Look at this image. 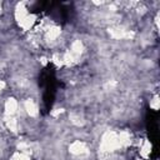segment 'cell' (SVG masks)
Here are the masks:
<instances>
[{
    "label": "cell",
    "instance_id": "obj_9",
    "mask_svg": "<svg viewBox=\"0 0 160 160\" xmlns=\"http://www.w3.org/2000/svg\"><path fill=\"white\" fill-rule=\"evenodd\" d=\"M150 106L154 110H158V108H159V98L158 96H154V99L150 101Z\"/></svg>",
    "mask_w": 160,
    "mask_h": 160
},
{
    "label": "cell",
    "instance_id": "obj_3",
    "mask_svg": "<svg viewBox=\"0 0 160 160\" xmlns=\"http://www.w3.org/2000/svg\"><path fill=\"white\" fill-rule=\"evenodd\" d=\"M18 111V101L15 99H8L5 101V114L8 116H12Z\"/></svg>",
    "mask_w": 160,
    "mask_h": 160
},
{
    "label": "cell",
    "instance_id": "obj_2",
    "mask_svg": "<svg viewBox=\"0 0 160 160\" xmlns=\"http://www.w3.org/2000/svg\"><path fill=\"white\" fill-rule=\"evenodd\" d=\"M70 152L71 154H74V155H81V154H84V152H86V145L82 142V141H80V140H76V141H74L71 145H70Z\"/></svg>",
    "mask_w": 160,
    "mask_h": 160
},
{
    "label": "cell",
    "instance_id": "obj_6",
    "mask_svg": "<svg viewBox=\"0 0 160 160\" xmlns=\"http://www.w3.org/2000/svg\"><path fill=\"white\" fill-rule=\"evenodd\" d=\"M5 124H6L8 129H10L11 131H16V129H18V121H16L15 118L9 116V118L5 120Z\"/></svg>",
    "mask_w": 160,
    "mask_h": 160
},
{
    "label": "cell",
    "instance_id": "obj_8",
    "mask_svg": "<svg viewBox=\"0 0 160 160\" xmlns=\"http://www.w3.org/2000/svg\"><path fill=\"white\" fill-rule=\"evenodd\" d=\"M11 160H30V159L25 152H16V154H14Z\"/></svg>",
    "mask_w": 160,
    "mask_h": 160
},
{
    "label": "cell",
    "instance_id": "obj_5",
    "mask_svg": "<svg viewBox=\"0 0 160 160\" xmlns=\"http://www.w3.org/2000/svg\"><path fill=\"white\" fill-rule=\"evenodd\" d=\"M60 32H61L60 28H58V26H52V28H50V29L48 30L46 36H48V39H50V40H55V39L60 35Z\"/></svg>",
    "mask_w": 160,
    "mask_h": 160
},
{
    "label": "cell",
    "instance_id": "obj_4",
    "mask_svg": "<svg viewBox=\"0 0 160 160\" xmlns=\"http://www.w3.org/2000/svg\"><path fill=\"white\" fill-rule=\"evenodd\" d=\"M24 109H25V111L28 112V115H30V116H36L38 112H39L36 104H35L32 100H30V99L24 102Z\"/></svg>",
    "mask_w": 160,
    "mask_h": 160
},
{
    "label": "cell",
    "instance_id": "obj_10",
    "mask_svg": "<svg viewBox=\"0 0 160 160\" xmlns=\"http://www.w3.org/2000/svg\"><path fill=\"white\" fill-rule=\"evenodd\" d=\"M5 88V82L2 81V80H0V92H1V90Z\"/></svg>",
    "mask_w": 160,
    "mask_h": 160
},
{
    "label": "cell",
    "instance_id": "obj_1",
    "mask_svg": "<svg viewBox=\"0 0 160 160\" xmlns=\"http://www.w3.org/2000/svg\"><path fill=\"white\" fill-rule=\"evenodd\" d=\"M119 148H121V145H120V141H119L116 132L108 131L102 135L101 142H100V150L102 152H110V151H114Z\"/></svg>",
    "mask_w": 160,
    "mask_h": 160
},
{
    "label": "cell",
    "instance_id": "obj_7",
    "mask_svg": "<svg viewBox=\"0 0 160 160\" xmlns=\"http://www.w3.org/2000/svg\"><path fill=\"white\" fill-rule=\"evenodd\" d=\"M150 149H151L150 142H149V141H145V144H144V146L141 148V151H140L141 155H142V156H148V155L150 154V151H151Z\"/></svg>",
    "mask_w": 160,
    "mask_h": 160
}]
</instances>
